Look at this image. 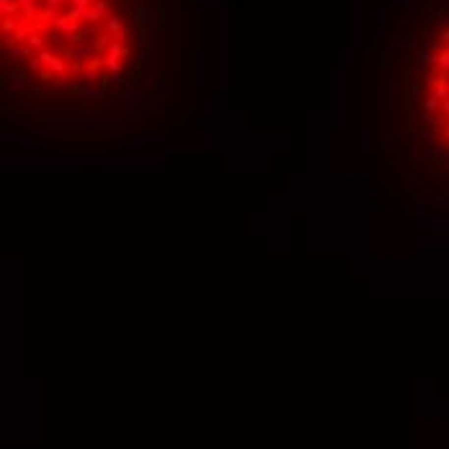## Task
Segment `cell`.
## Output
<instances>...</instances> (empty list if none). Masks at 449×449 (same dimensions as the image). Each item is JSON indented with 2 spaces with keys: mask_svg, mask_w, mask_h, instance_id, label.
Returning <instances> with one entry per match:
<instances>
[{
  "mask_svg": "<svg viewBox=\"0 0 449 449\" xmlns=\"http://www.w3.org/2000/svg\"><path fill=\"white\" fill-rule=\"evenodd\" d=\"M173 0H0L3 96L34 135L96 140L170 62Z\"/></svg>",
  "mask_w": 449,
  "mask_h": 449,
  "instance_id": "cell-1",
  "label": "cell"
},
{
  "mask_svg": "<svg viewBox=\"0 0 449 449\" xmlns=\"http://www.w3.org/2000/svg\"><path fill=\"white\" fill-rule=\"evenodd\" d=\"M380 73L385 176L413 212L449 224V0H408Z\"/></svg>",
  "mask_w": 449,
  "mask_h": 449,
  "instance_id": "cell-2",
  "label": "cell"
}]
</instances>
